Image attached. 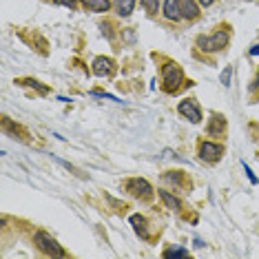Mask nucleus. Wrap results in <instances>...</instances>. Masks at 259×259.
<instances>
[{"label": "nucleus", "mask_w": 259, "mask_h": 259, "mask_svg": "<svg viewBox=\"0 0 259 259\" xmlns=\"http://www.w3.org/2000/svg\"><path fill=\"white\" fill-rule=\"evenodd\" d=\"M124 188H126L128 193H131L133 197H138V199H151V197H153L151 184H149L146 180H142V178L126 180V182H124Z\"/></svg>", "instance_id": "4"}, {"label": "nucleus", "mask_w": 259, "mask_h": 259, "mask_svg": "<svg viewBox=\"0 0 259 259\" xmlns=\"http://www.w3.org/2000/svg\"><path fill=\"white\" fill-rule=\"evenodd\" d=\"M164 18L168 22H180L184 16H182V5L180 0H164Z\"/></svg>", "instance_id": "8"}, {"label": "nucleus", "mask_w": 259, "mask_h": 259, "mask_svg": "<svg viewBox=\"0 0 259 259\" xmlns=\"http://www.w3.org/2000/svg\"><path fill=\"white\" fill-rule=\"evenodd\" d=\"M182 82H184V71L180 64L175 62H164L162 64V89L166 93H178Z\"/></svg>", "instance_id": "1"}, {"label": "nucleus", "mask_w": 259, "mask_h": 259, "mask_svg": "<svg viewBox=\"0 0 259 259\" xmlns=\"http://www.w3.org/2000/svg\"><path fill=\"white\" fill-rule=\"evenodd\" d=\"M182 5V16L186 20H197L199 18V7H197V0H180Z\"/></svg>", "instance_id": "10"}, {"label": "nucleus", "mask_w": 259, "mask_h": 259, "mask_svg": "<svg viewBox=\"0 0 259 259\" xmlns=\"http://www.w3.org/2000/svg\"><path fill=\"white\" fill-rule=\"evenodd\" d=\"M231 75H233V71H231V67L228 69H224V73H222V84H231Z\"/></svg>", "instance_id": "18"}, {"label": "nucleus", "mask_w": 259, "mask_h": 259, "mask_svg": "<svg viewBox=\"0 0 259 259\" xmlns=\"http://www.w3.org/2000/svg\"><path fill=\"white\" fill-rule=\"evenodd\" d=\"M84 9L89 11H98V14H107L111 9V0H82Z\"/></svg>", "instance_id": "11"}, {"label": "nucleus", "mask_w": 259, "mask_h": 259, "mask_svg": "<svg viewBox=\"0 0 259 259\" xmlns=\"http://www.w3.org/2000/svg\"><path fill=\"white\" fill-rule=\"evenodd\" d=\"M157 195L162 197V202L166 204V208H170V210H180L182 208V202L175 195H170L168 191H157Z\"/></svg>", "instance_id": "13"}, {"label": "nucleus", "mask_w": 259, "mask_h": 259, "mask_svg": "<svg viewBox=\"0 0 259 259\" xmlns=\"http://www.w3.org/2000/svg\"><path fill=\"white\" fill-rule=\"evenodd\" d=\"M250 56H259V45H255V47L250 49Z\"/></svg>", "instance_id": "22"}, {"label": "nucleus", "mask_w": 259, "mask_h": 259, "mask_svg": "<svg viewBox=\"0 0 259 259\" xmlns=\"http://www.w3.org/2000/svg\"><path fill=\"white\" fill-rule=\"evenodd\" d=\"M133 7H135V0H115V9L122 18L133 14Z\"/></svg>", "instance_id": "14"}, {"label": "nucleus", "mask_w": 259, "mask_h": 259, "mask_svg": "<svg viewBox=\"0 0 259 259\" xmlns=\"http://www.w3.org/2000/svg\"><path fill=\"white\" fill-rule=\"evenodd\" d=\"M228 40H231V29H220V31H215L210 38H199L197 40V45L202 47L204 51H222V49H226V45H228Z\"/></svg>", "instance_id": "3"}, {"label": "nucleus", "mask_w": 259, "mask_h": 259, "mask_svg": "<svg viewBox=\"0 0 259 259\" xmlns=\"http://www.w3.org/2000/svg\"><path fill=\"white\" fill-rule=\"evenodd\" d=\"M222 155H224L222 144H217V142H202L199 144V157H202L204 162L215 164V162L222 160Z\"/></svg>", "instance_id": "5"}, {"label": "nucleus", "mask_w": 259, "mask_h": 259, "mask_svg": "<svg viewBox=\"0 0 259 259\" xmlns=\"http://www.w3.org/2000/svg\"><path fill=\"white\" fill-rule=\"evenodd\" d=\"M250 91L255 93V91H259V69H257V75H255V80H252V84H250Z\"/></svg>", "instance_id": "19"}, {"label": "nucleus", "mask_w": 259, "mask_h": 259, "mask_svg": "<svg viewBox=\"0 0 259 259\" xmlns=\"http://www.w3.org/2000/svg\"><path fill=\"white\" fill-rule=\"evenodd\" d=\"M56 3L64 5V7H69V9H73V7H75V3H73V0H56Z\"/></svg>", "instance_id": "20"}, {"label": "nucleus", "mask_w": 259, "mask_h": 259, "mask_svg": "<svg viewBox=\"0 0 259 259\" xmlns=\"http://www.w3.org/2000/svg\"><path fill=\"white\" fill-rule=\"evenodd\" d=\"M178 111H180V115H184L186 120H191V122H193V124L202 122V109L197 107L195 100H191V98L182 100V102L178 104Z\"/></svg>", "instance_id": "6"}, {"label": "nucleus", "mask_w": 259, "mask_h": 259, "mask_svg": "<svg viewBox=\"0 0 259 259\" xmlns=\"http://www.w3.org/2000/svg\"><path fill=\"white\" fill-rule=\"evenodd\" d=\"M164 257H188V250H184V248H168V250H164Z\"/></svg>", "instance_id": "17"}, {"label": "nucleus", "mask_w": 259, "mask_h": 259, "mask_svg": "<svg viewBox=\"0 0 259 259\" xmlns=\"http://www.w3.org/2000/svg\"><path fill=\"white\" fill-rule=\"evenodd\" d=\"M197 3H199V5H204V7H210V5H213L215 0H197Z\"/></svg>", "instance_id": "21"}, {"label": "nucleus", "mask_w": 259, "mask_h": 259, "mask_svg": "<svg viewBox=\"0 0 259 259\" xmlns=\"http://www.w3.org/2000/svg\"><path fill=\"white\" fill-rule=\"evenodd\" d=\"M115 71V62L111 58H96L93 60V73L100 75V78H109Z\"/></svg>", "instance_id": "7"}, {"label": "nucleus", "mask_w": 259, "mask_h": 259, "mask_svg": "<svg viewBox=\"0 0 259 259\" xmlns=\"http://www.w3.org/2000/svg\"><path fill=\"white\" fill-rule=\"evenodd\" d=\"M164 180H166V182H173L175 186H180L182 182H184V175H182L180 170H175V175H173V173H168V175H164Z\"/></svg>", "instance_id": "16"}, {"label": "nucleus", "mask_w": 259, "mask_h": 259, "mask_svg": "<svg viewBox=\"0 0 259 259\" xmlns=\"http://www.w3.org/2000/svg\"><path fill=\"white\" fill-rule=\"evenodd\" d=\"M33 244H36V248L47 257H67V250H64L62 246L45 231H38L36 235H33Z\"/></svg>", "instance_id": "2"}, {"label": "nucleus", "mask_w": 259, "mask_h": 259, "mask_svg": "<svg viewBox=\"0 0 259 259\" xmlns=\"http://www.w3.org/2000/svg\"><path fill=\"white\" fill-rule=\"evenodd\" d=\"M206 131L208 135H213V138H222L224 131H226V120H224V115H213L208 122V126H206Z\"/></svg>", "instance_id": "9"}, {"label": "nucleus", "mask_w": 259, "mask_h": 259, "mask_svg": "<svg viewBox=\"0 0 259 259\" xmlns=\"http://www.w3.org/2000/svg\"><path fill=\"white\" fill-rule=\"evenodd\" d=\"M131 224H133L135 233H138L142 239H149V237H151L149 231H146V220H144L142 215H133V217H131Z\"/></svg>", "instance_id": "12"}, {"label": "nucleus", "mask_w": 259, "mask_h": 259, "mask_svg": "<svg viewBox=\"0 0 259 259\" xmlns=\"http://www.w3.org/2000/svg\"><path fill=\"white\" fill-rule=\"evenodd\" d=\"M142 7L149 11L151 16L157 14V7H160V0H142Z\"/></svg>", "instance_id": "15"}]
</instances>
